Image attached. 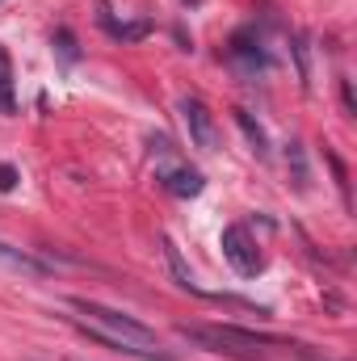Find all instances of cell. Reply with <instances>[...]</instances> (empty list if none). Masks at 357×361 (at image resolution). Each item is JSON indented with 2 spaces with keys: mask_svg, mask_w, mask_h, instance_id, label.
<instances>
[{
  "mask_svg": "<svg viewBox=\"0 0 357 361\" xmlns=\"http://www.w3.org/2000/svg\"><path fill=\"white\" fill-rule=\"evenodd\" d=\"M181 114H185V126H189L193 147L198 152H219V126H214L210 109L198 97H181Z\"/></svg>",
  "mask_w": 357,
  "mask_h": 361,
  "instance_id": "cell-4",
  "label": "cell"
},
{
  "mask_svg": "<svg viewBox=\"0 0 357 361\" xmlns=\"http://www.w3.org/2000/svg\"><path fill=\"white\" fill-rule=\"evenodd\" d=\"M160 244H164V261H169V269H173V277H177V286H181V290H193V294H198V281H193V273H189V265L181 261L177 244H173L169 235H160Z\"/></svg>",
  "mask_w": 357,
  "mask_h": 361,
  "instance_id": "cell-6",
  "label": "cell"
},
{
  "mask_svg": "<svg viewBox=\"0 0 357 361\" xmlns=\"http://www.w3.org/2000/svg\"><path fill=\"white\" fill-rule=\"evenodd\" d=\"M223 257L231 261V269L240 277H257L261 273V252H257V240L248 235V227H227L223 231Z\"/></svg>",
  "mask_w": 357,
  "mask_h": 361,
  "instance_id": "cell-3",
  "label": "cell"
},
{
  "mask_svg": "<svg viewBox=\"0 0 357 361\" xmlns=\"http://www.w3.org/2000/svg\"><path fill=\"white\" fill-rule=\"evenodd\" d=\"M68 307L80 315V328L89 332L92 341L126 353V357H143V361H173V353L160 345V336L139 324L135 315H122L105 302H92V298H68Z\"/></svg>",
  "mask_w": 357,
  "mask_h": 361,
  "instance_id": "cell-1",
  "label": "cell"
},
{
  "mask_svg": "<svg viewBox=\"0 0 357 361\" xmlns=\"http://www.w3.org/2000/svg\"><path fill=\"white\" fill-rule=\"evenodd\" d=\"M0 265H8V269H21V273H47V265H42V261H34L30 252L13 248V244H4V240H0Z\"/></svg>",
  "mask_w": 357,
  "mask_h": 361,
  "instance_id": "cell-7",
  "label": "cell"
},
{
  "mask_svg": "<svg viewBox=\"0 0 357 361\" xmlns=\"http://www.w3.org/2000/svg\"><path fill=\"white\" fill-rule=\"evenodd\" d=\"M236 122H240V130L248 135V143H253V152L261 156V160H269V139H265V130L253 122V114L248 109H236Z\"/></svg>",
  "mask_w": 357,
  "mask_h": 361,
  "instance_id": "cell-8",
  "label": "cell"
},
{
  "mask_svg": "<svg viewBox=\"0 0 357 361\" xmlns=\"http://www.w3.org/2000/svg\"><path fill=\"white\" fill-rule=\"evenodd\" d=\"M17 169H13V164H0V193H13V189H17Z\"/></svg>",
  "mask_w": 357,
  "mask_h": 361,
  "instance_id": "cell-10",
  "label": "cell"
},
{
  "mask_svg": "<svg viewBox=\"0 0 357 361\" xmlns=\"http://www.w3.org/2000/svg\"><path fill=\"white\" fill-rule=\"evenodd\" d=\"M181 336L202 345L206 353H223V357H240V361H261L265 349H286V341L257 336V332L236 328V324H181Z\"/></svg>",
  "mask_w": 357,
  "mask_h": 361,
  "instance_id": "cell-2",
  "label": "cell"
},
{
  "mask_svg": "<svg viewBox=\"0 0 357 361\" xmlns=\"http://www.w3.org/2000/svg\"><path fill=\"white\" fill-rule=\"evenodd\" d=\"M17 109V97H13V63L0 47V114H13Z\"/></svg>",
  "mask_w": 357,
  "mask_h": 361,
  "instance_id": "cell-9",
  "label": "cell"
},
{
  "mask_svg": "<svg viewBox=\"0 0 357 361\" xmlns=\"http://www.w3.org/2000/svg\"><path fill=\"white\" fill-rule=\"evenodd\" d=\"M164 189L177 193V197H198V193L206 189V180H202L198 169H169V173H164Z\"/></svg>",
  "mask_w": 357,
  "mask_h": 361,
  "instance_id": "cell-5",
  "label": "cell"
}]
</instances>
